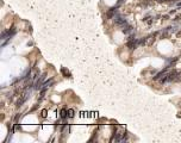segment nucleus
Instances as JSON below:
<instances>
[{"label":"nucleus","mask_w":181,"mask_h":143,"mask_svg":"<svg viewBox=\"0 0 181 143\" xmlns=\"http://www.w3.org/2000/svg\"><path fill=\"white\" fill-rule=\"evenodd\" d=\"M66 113H67V111H66V110H62V112H61V116H62V117H63V118H64V117H66V116H67V115H66Z\"/></svg>","instance_id":"nucleus-1"}]
</instances>
